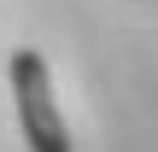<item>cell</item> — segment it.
Returning <instances> with one entry per match:
<instances>
[{"label": "cell", "instance_id": "1", "mask_svg": "<svg viewBox=\"0 0 158 152\" xmlns=\"http://www.w3.org/2000/svg\"><path fill=\"white\" fill-rule=\"evenodd\" d=\"M6 76H12V100H18V129H23V146H29V152H76V146H70L64 117H59V100H53L47 59H41L35 47H18Z\"/></svg>", "mask_w": 158, "mask_h": 152}]
</instances>
